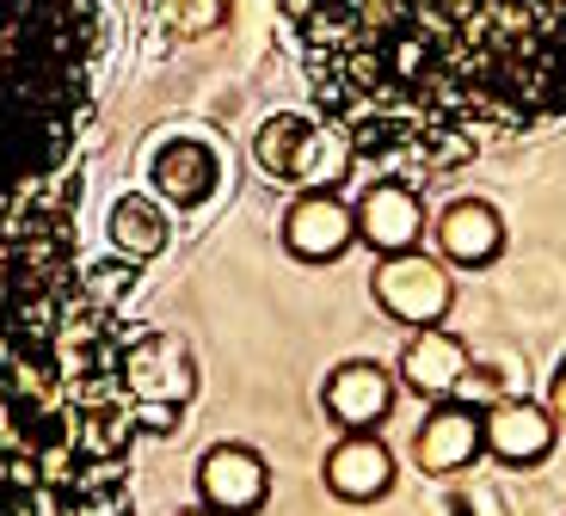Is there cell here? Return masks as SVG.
I'll list each match as a JSON object with an SVG mask.
<instances>
[{"mask_svg": "<svg viewBox=\"0 0 566 516\" xmlns=\"http://www.w3.org/2000/svg\"><path fill=\"white\" fill-rule=\"evenodd\" d=\"M333 129L462 167L474 129L566 117V0H283Z\"/></svg>", "mask_w": 566, "mask_h": 516, "instance_id": "cell-1", "label": "cell"}, {"mask_svg": "<svg viewBox=\"0 0 566 516\" xmlns=\"http://www.w3.org/2000/svg\"><path fill=\"white\" fill-rule=\"evenodd\" d=\"M253 154H259V167H265V179L296 185V191H333L352 172V141L308 112H277L259 129Z\"/></svg>", "mask_w": 566, "mask_h": 516, "instance_id": "cell-2", "label": "cell"}, {"mask_svg": "<svg viewBox=\"0 0 566 516\" xmlns=\"http://www.w3.org/2000/svg\"><path fill=\"white\" fill-rule=\"evenodd\" d=\"M369 295H376V307H382L395 326H407V333L443 326V314L455 307L450 271H443L438 259H424V252H395V259H382L376 277H369Z\"/></svg>", "mask_w": 566, "mask_h": 516, "instance_id": "cell-3", "label": "cell"}, {"mask_svg": "<svg viewBox=\"0 0 566 516\" xmlns=\"http://www.w3.org/2000/svg\"><path fill=\"white\" fill-rule=\"evenodd\" d=\"M357 240V203H345L339 191H296V210L283 215V246L302 265H333L345 246Z\"/></svg>", "mask_w": 566, "mask_h": 516, "instance_id": "cell-4", "label": "cell"}, {"mask_svg": "<svg viewBox=\"0 0 566 516\" xmlns=\"http://www.w3.org/2000/svg\"><path fill=\"white\" fill-rule=\"evenodd\" d=\"M198 492H203V504L222 510V516H253L271 492V467H265V455L247 449V443H216L210 455L198 461Z\"/></svg>", "mask_w": 566, "mask_h": 516, "instance_id": "cell-5", "label": "cell"}, {"mask_svg": "<svg viewBox=\"0 0 566 516\" xmlns=\"http://www.w3.org/2000/svg\"><path fill=\"white\" fill-rule=\"evenodd\" d=\"M481 449L505 467H536L554 449V419L542 400H493L481 412Z\"/></svg>", "mask_w": 566, "mask_h": 516, "instance_id": "cell-6", "label": "cell"}, {"mask_svg": "<svg viewBox=\"0 0 566 516\" xmlns=\"http://www.w3.org/2000/svg\"><path fill=\"white\" fill-rule=\"evenodd\" d=\"M419 234H424V203H419L412 185L376 179L364 197H357V240H369L382 259L412 252V246H419Z\"/></svg>", "mask_w": 566, "mask_h": 516, "instance_id": "cell-7", "label": "cell"}, {"mask_svg": "<svg viewBox=\"0 0 566 516\" xmlns=\"http://www.w3.org/2000/svg\"><path fill=\"white\" fill-rule=\"evenodd\" d=\"M321 406L339 431H376L395 412V376L382 364H339L321 388Z\"/></svg>", "mask_w": 566, "mask_h": 516, "instance_id": "cell-8", "label": "cell"}, {"mask_svg": "<svg viewBox=\"0 0 566 516\" xmlns=\"http://www.w3.org/2000/svg\"><path fill=\"white\" fill-rule=\"evenodd\" d=\"M468 369H474L468 345L455 333H443V326H419L407 338V350H400V388L424 393V400H455Z\"/></svg>", "mask_w": 566, "mask_h": 516, "instance_id": "cell-9", "label": "cell"}, {"mask_svg": "<svg viewBox=\"0 0 566 516\" xmlns=\"http://www.w3.org/2000/svg\"><path fill=\"white\" fill-rule=\"evenodd\" d=\"M395 486V449L369 431H345L326 455V492L345 504H376Z\"/></svg>", "mask_w": 566, "mask_h": 516, "instance_id": "cell-10", "label": "cell"}, {"mask_svg": "<svg viewBox=\"0 0 566 516\" xmlns=\"http://www.w3.org/2000/svg\"><path fill=\"white\" fill-rule=\"evenodd\" d=\"M412 455H419L424 474H462L474 455H486V449H481V412L462 406V400H443L438 412L419 424Z\"/></svg>", "mask_w": 566, "mask_h": 516, "instance_id": "cell-11", "label": "cell"}, {"mask_svg": "<svg viewBox=\"0 0 566 516\" xmlns=\"http://www.w3.org/2000/svg\"><path fill=\"white\" fill-rule=\"evenodd\" d=\"M431 234H438V259H450V265H462V271L493 265L499 246H505V222H499V210H493V203H481V197L450 203Z\"/></svg>", "mask_w": 566, "mask_h": 516, "instance_id": "cell-12", "label": "cell"}, {"mask_svg": "<svg viewBox=\"0 0 566 516\" xmlns=\"http://www.w3.org/2000/svg\"><path fill=\"white\" fill-rule=\"evenodd\" d=\"M216 191V154L210 141H167V148L155 154V197L160 203H179V210H198V203H210Z\"/></svg>", "mask_w": 566, "mask_h": 516, "instance_id": "cell-13", "label": "cell"}, {"mask_svg": "<svg viewBox=\"0 0 566 516\" xmlns=\"http://www.w3.org/2000/svg\"><path fill=\"white\" fill-rule=\"evenodd\" d=\"M105 234H112V246L124 252V259H136V265H142V259H155V252L167 246V215H160V197H117Z\"/></svg>", "mask_w": 566, "mask_h": 516, "instance_id": "cell-14", "label": "cell"}, {"mask_svg": "<svg viewBox=\"0 0 566 516\" xmlns=\"http://www.w3.org/2000/svg\"><path fill=\"white\" fill-rule=\"evenodd\" d=\"M542 406H548L554 431H566V364L554 369V381H548V400H542Z\"/></svg>", "mask_w": 566, "mask_h": 516, "instance_id": "cell-15", "label": "cell"}, {"mask_svg": "<svg viewBox=\"0 0 566 516\" xmlns=\"http://www.w3.org/2000/svg\"><path fill=\"white\" fill-rule=\"evenodd\" d=\"M185 516H222V510H210V504H198V510H185Z\"/></svg>", "mask_w": 566, "mask_h": 516, "instance_id": "cell-16", "label": "cell"}]
</instances>
